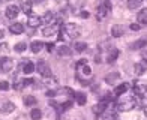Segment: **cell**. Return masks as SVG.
<instances>
[{"label": "cell", "mask_w": 147, "mask_h": 120, "mask_svg": "<svg viewBox=\"0 0 147 120\" xmlns=\"http://www.w3.org/2000/svg\"><path fill=\"white\" fill-rule=\"evenodd\" d=\"M116 107H117L119 111H131L137 107V98H134V96L123 98V99H120V101H117Z\"/></svg>", "instance_id": "1"}, {"label": "cell", "mask_w": 147, "mask_h": 120, "mask_svg": "<svg viewBox=\"0 0 147 120\" xmlns=\"http://www.w3.org/2000/svg\"><path fill=\"white\" fill-rule=\"evenodd\" d=\"M63 30L66 33V36H68V39L78 38L81 35V29H80V26L75 24V23H68L66 26H63Z\"/></svg>", "instance_id": "2"}, {"label": "cell", "mask_w": 147, "mask_h": 120, "mask_svg": "<svg viewBox=\"0 0 147 120\" xmlns=\"http://www.w3.org/2000/svg\"><path fill=\"white\" fill-rule=\"evenodd\" d=\"M111 12V3L110 0H101V3L98 6V18L99 20H104L107 15Z\"/></svg>", "instance_id": "3"}, {"label": "cell", "mask_w": 147, "mask_h": 120, "mask_svg": "<svg viewBox=\"0 0 147 120\" xmlns=\"http://www.w3.org/2000/svg\"><path fill=\"white\" fill-rule=\"evenodd\" d=\"M36 66V71H38V74L44 77V78H48L51 77V68H50V65L45 62V60H39V62L35 65Z\"/></svg>", "instance_id": "4"}, {"label": "cell", "mask_w": 147, "mask_h": 120, "mask_svg": "<svg viewBox=\"0 0 147 120\" xmlns=\"http://www.w3.org/2000/svg\"><path fill=\"white\" fill-rule=\"evenodd\" d=\"M14 60L11 57H0V71L5 72V74H8L14 69Z\"/></svg>", "instance_id": "5"}, {"label": "cell", "mask_w": 147, "mask_h": 120, "mask_svg": "<svg viewBox=\"0 0 147 120\" xmlns=\"http://www.w3.org/2000/svg\"><path fill=\"white\" fill-rule=\"evenodd\" d=\"M15 110V105L12 104L11 101H0V113L2 114H11L12 111Z\"/></svg>", "instance_id": "6"}, {"label": "cell", "mask_w": 147, "mask_h": 120, "mask_svg": "<svg viewBox=\"0 0 147 120\" xmlns=\"http://www.w3.org/2000/svg\"><path fill=\"white\" fill-rule=\"evenodd\" d=\"M5 14H6V18L15 20L20 15V8H18L17 5H9L8 8H6V11H5Z\"/></svg>", "instance_id": "7"}, {"label": "cell", "mask_w": 147, "mask_h": 120, "mask_svg": "<svg viewBox=\"0 0 147 120\" xmlns=\"http://www.w3.org/2000/svg\"><path fill=\"white\" fill-rule=\"evenodd\" d=\"M42 23H45L47 26H54L57 23V15L54 14V12H51V11L45 12L44 17H42Z\"/></svg>", "instance_id": "8"}, {"label": "cell", "mask_w": 147, "mask_h": 120, "mask_svg": "<svg viewBox=\"0 0 147 120\" xmlns=\"http://www.w3.org/2000/svg\"><path fill=\"white\" fill-rule=\"evenodd\" d=\"M119 57V50L117 48H110L108 51H107V54H105V62L107 63H113V62H116Z\"/></svg>", "instance_id": "9"}, {"label": "cell", "mask_w": 147, "mask_h": 120, "mask_svg": "<svg viewBox=\"0 0 147 120\" xmlns=\"http://www.w3.org/2000/svg\"><path fill=\"white\" fill-rule=\"evenodd\" d=\"M41 23H42V18L41 17H38V15H29V18H27V26H30L32 29H36V27H39L41 26Z\"/></svg>", "instance_id": "10"}, {"label": "cell", "mask_w": 147, "mask_h": 120, "mask_svg": "<svg viewBox=\"0 0 147 120\" xmlns=\"http://www.w3.org/2000/svg\"><path fill=\"white\" fill-rule=\"evenodd\" d=\"M134 69H135L137 75H143L147 71V60H140V62H137L135 66H134Z\"/></svg>", "instance_id": "11"}, {"label": "cell", "mask_w": 147, "mask_h": 120, "mask_svg": "<svg viewBox=\"0 0 147 120\" xmlns=\"http://www.w3.org/2000/svg\"><path fill=\"white\" fill-rule=\"evenodd\" d=\"M35 69H36V66L33 65V62H30V60H23V72L26 75L32 74Z\"/></svg>", "instance_id": "12"}, {"label": "cell", "mask_w": 147, "mask_h": 120, "mask_svg": "<svg viewBox=\"0 0 147 120\" xmlns=\"http://www.w3.org/2000/svg\"><path fill=\"white\" fill-rule=\"evenodd\" d=\"M134 93L140 98H146L147 99V84H141V86H137L134 87Z\"/></svg>", "instance_id": "13"}, {"label": "cell", "mask_w": 147, "mask_h": 120, "mask_svg": "<svg viewBox=\"0 0 147 120\" xmlns=\"http://www.w3.org/2000/svg\"><path fill=\"white\" fill-rule=\"evenodd\" d=\"M101 117H102V120H117V111L107 108L101 114Z\"/></svg>", "instance_id": "14"}, {"label": "cell", "mask_w": 147, "mask_h": 120, "mask_svg": "<svg viewBox=\"0 0 147 120\" xmlns=\"http://www.w3.org/2000/svg\"><path fill=\"white\" fill-rule=\"evenodd\" d=\"M57 26L54 24V26H47V27H44L42 29V33H44V36H47V38H51V36H54L56 33H57Z\"/></svg>", "instance_id": "15"}, {"label": "cell", "mask_w": 147, "mask_h": 120, "mask_svg": "<svg viewBox=\"0 0 147 120\" xmlns=\"http://www.w3.org/2000/svg\"><path fill=\"white\" fill-rule=\"evenodd\" d=\"M11 33H14V35H21V33H24V26L21 23H14L9 27Z\"/></svg>", "instance_id": "16"}, {"label": "cell", "mask_w": 147, "mask_h": 120, "mask_svg": "<svg viewBox=\"0 0 147 120\" xmlns=\"http://www.w3.org/2000/svg\"><path fill=\"white\" fill-rule=\"evenodd\" d=\"M105 110H107V102H104V101H101V102L96 104V105H93V113L98 114V116H101Z\"/></svg>", "instance_id": "17"}, {"label": "cell", "mask_w": 147, "mask_h": 120, "mask_svg": "<svg viewBox=\"0 0 147 120\" xmlns=\"http://www.w3.org/2000/svg\"><path fill=\"white\" fill-rule=\"evenodd\" d=\"M57 54L59 56H63V57H68L72 54V50L69 48L68 45H60L59 48H57Z\"/></svg>", "instance_id": "18"}, {"label": "cell", "mask_w": 147, "mask_h": 120, "mask_svg": "<svg viewBox=\"0 0 147 120\" xmlns=\"http://www.w3.org/2000/svg\"><path fill=\"white\" fill-rule=\"evenodd\" d=\"M128 89H129V84L128 83H122L120 86H117V87L114 89V96H122L123 93H126Z\"/></svg>", "instance_id": "19"}, {"label": "cell", "mask_w": 147, "mask_h": 120, "mask_svg": "<svg viewBox=\"0 0 147 120\" xmlns=\"http://www.w3.org/2000/svg\"><path fill=\"white\" fill-rule=\"evenodd\" d=\"M42 48H44V42H41V41H33L32 44H30V50L35 53V54H38V53H41L42 51Z\"/></svg>", "instance_id": "20"}, {"label": "cell", "mask_w": 147, "mask_h": 120, "mask_svg": "<svg viewBox=\"0 0 147 120\" xmlns=\"http://www.w3.org/2000/svg\"><path fill=\"white\" fill-rule=\"evenodd\" d=\"M122 35H123V27H122V26H119V24L113 26V27H111V36L113 38H120Z\"/></svg>", "instance_id": "21"}, {"label": "cell", "mask_w": 147, "mask_h": 120, "mask_svg": "<svg viewBox=\"0 0 147 120\" xmlns=\"http://www.w3.org/2000/svg\"><path fill=\"white\" fill-rule=\"evenodd\" d=\"M147 45V39H138L134 44H131V50H141Z\"/></svg>", "instance_id": "22"}, {"label": "cell", "mask_w": 147, "mask_h": 120, "mask_svg": "<svg viewBox=\"0 0 147 120\" xmlns=\"http://www.w3.org/2000/svg\"><path fill=\"white\" fill-rule=\"evenodd\" d=\"M74 96H75V101H77L78 105H84L86 101H87V99H86V95L83 92H75V93H74Z\"/></svg>", "instance_id": "23"}, {"label": "cell", "mask_w": 147, "mask_h": 120, "mask_svg": "<svg viewBox=\"0 0 147 120\" xmlns=\"http://www.w3.org/2000/svg\"><path fill=\"white\" fill-rule=\"evenodd\" d=\"M137 18H138V23L140 24H147V8L146 9H141L140 11V14L137 15Z\"/></svg>", "instance_id": "24"}, {"label": "cell", "mask_w": 147, "mask_h": 120, "mask_svg": "<svg viewBox=\"0 0 147 120\" xmlns=\"http://www.w3.org/2000/svg\"><path fill=\"white\" fill-rule=\"evenodd\" d=\"M21 11L24 12V14L30 15V14H32V2H29V0L23 2V3H21Z\"/></svg>", "instance_id": "25"}, {"label": "cell", "mask_w": 147, "mask_h": 120, "mask_svg": "<svg viewBox=\"0 0 147 120\" xmlns=\"http://www.w3.org/2000/svg\"><path fill=\"white\" fill-rule=\"evenodd\" d=\"M30 117H32V120H41L42 119V111L39 108H33L30 111Z\"/></svg>", "instance_id": "26"}, {"label": "cell", "mask_w": 147, "mask_h": 120, "mask_svg": "<svg viewBox=\"0 0 147 120\" xmlns=\"http://www.w3.org/2000/svg\"><path fill=\"white\" fill-rule=\"evenodd\" d=\"M143 5V0H128V8L129 9H138Z\"/></svg>", "instance_id": "27"}, {"label": "cell", "mask_w": 147, "mask_h": 120, "mask_svg": "<svg viewBox=\"0 0 147 120\" xmlns=\"http://www.w3.org/2000/svg\"><path fill=\"white\" fill-rule=\"evenodd\" d=\"M74 48H75V51H77V53H83V51L87 50V44H86V42H77Z\"/></svg>", "instance_id": "28"}, {"label": "cell", "mask_w": 147, "mask_h": 120, "mask_svg": "<svg viewBox=\"0 0 147 120\" xmlns=\"http://www.w3.org/2000/svg\"><path fill=\"white\" fill-rule=\"evenodd\" d=\"M26 48H27V44H26V42H18V44L14 47V50H15L17 53H23Z\"/></svg>", "instance_id": "29"}, {"label": "cell", "mask_w": 147, "mask_h": 120, "mask_svg": "<svg viewBox=\"0 0 147 120\" xmlns=\"http://www.w3.org/2000/svg\"><path fill=\"white\" fill-rule=\"evenodd\" d=\"M24 104L29 105V107L35 105V104H36V98H35V96H26V98H24Z\"/></svg>", "instance_id": "30"}, {"label": "cell", "mask_w": 147, "mask_h": 120, "mask_svg": "<svg viewBox=\"0 0 147 120\" xmlns=\"http://www.w3.org/2000/svg\"><path fill=\"white\" fill-rule=\"evenodd\" d=\"M116 80H119V74H117V72H114L113 75H108V77L105 78V81H107V83H110V84H113V83L116 81Z\"/></svg>", "instance_id": "31"}, {"label": "cell", "mask_w": 147, "mask_h": 120, "mask_svg": "<svg viewBox=\"0 0 147 120\" xmlns=\"http://www.w3.org/2000/svg\"><path fill=\"white\" fill-rule=\"evenodd\" d=\"M24 86H26V81H24V80H18V81L14 84V87H15L17 90H21Z\"/></svg>", "instance_id": "32"}, {"label": "cell", "mask_w": 147, "mask_h": 120, "mask_svg": "<svg viewBox=\"0 0 147 120\" xmlns=\"http://www.w3.org/2000/svg\"><path fill=\"white\" fill-rule=\"evenodd\" d=\"M8 51H9V45L8 44H6V42L0 44V54H2V53L5 54V53H8Z\"/></svg>", "instance_id": "33"}, {"label": "cell", "mask_w": 147, "mask_h": 120, "mask_svg": "<svg viewBox=\"0 0 147 120\" xmlns=\"http://www.w3.org/2000/svg\"><path fill=\"white\" fill-rule=\"evenodd\" d=\"M9 89H11V86H9L8 81H0V90L6 92V90H9Z\"/></svg>", "instance_id": "34"}, {"label": "cell", "mask_w": 147, "mask_h": 120, "mask_svg": "<svg viewBox=\"0 0 147 120\" xmlns=\"http://www.w3.org/2000/svg\"><path fill=\"white\" fill-rule=\"evenodd\" d=\"M80 17H81V18H89V12L87 11H81V12H80Z\"/></svg>", "instance_id": "35"}, {"label": "cell", "mask_w": 147, "mask_h": 120, "mask_svg": "<svg viewBox=\"0 0 147 120\" xmlns=\"http://www.w3.org/2000/svg\"><path fill=\"white\" fill-rule=\"evenodd\" d=\"M140 29H141V27H140L138 24H134V23L131 24V30H140Z\"/></svg>", "instance_id": "36"}, {"label": "cell", "mask_w": 147, "mask_h": 120, "mask_svg": "<svg viewBox=\"0 0 147 120\" xmlns=\"http://www.w3.org/2000/svg\"><path fill=\"white\" fill-rule=\"evenodd\" d=\"M47 48H48V51H53V48H54V44H47Z\"/></svg>", "instance_id": "37"}, {"label": "cell", "mask_w": 147, "mask_h": 120, "mask_svg": "<svg viewBox=\"0 0 147 120\" xmlns=\"http://www.w3.org/2000/svg\"><path fill=\"white\" fill-rule=\"evenodd\" d=\"M3 35H5V32H3V29H0V38H3Z\"/></svg>", "instance_id": "38"}, {"label": "cell", "mask_w": 147, "mask_h": 120, "mask_svg": "<svg viewBox=\"0 0 147 120\" xmlns=\"http://www.w3.org/2000/svg\"><path fill=\"white\" fill-rule=\"evenodd\" d=\"M144 114H146V117H147V107H144Z\"/></svg>", "instance_id": "39"}, {"label": "cell", "mask_w": 147, "mask_h": 120, "mask_svg": "<svg viewBox=\"0 0 147 120\" xmlns=\"http://www.w3.org/2000/svg\"><path fill=\"white\" fill-rule=\"evenodd\" d=\"M0 2H2V3H5V2H9V0H0Z\"/></svg>", "instance_id": "40"}]
</instances>
